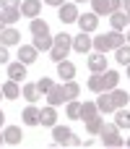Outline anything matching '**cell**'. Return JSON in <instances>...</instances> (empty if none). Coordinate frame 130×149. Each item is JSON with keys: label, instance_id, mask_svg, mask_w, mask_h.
<instances>
[{"label": "cell", "instance_id": "cell-4", "mask_svg": "<svg viewBox=\"0 0 130 149\" xmlns=\"http://www.w3.org/2000/svg\"><path fill=\"white\" fill-rule=\"evenodd\" d=\"M57 16H60L63 24H76L81 13H78V5H76V3H63V5L57 8Z\"/></svg>", "mask_w": 130, "mask_h": 149}, {"label": "cell", "instance_id": "cell-31", "mask_svg": "<svg viewBox=\"0 0 130 149\" xmlns=\"http://www.w3.org/2000/svg\"><path fill=\"white\" fill-rule=\"evenodd\" d=\"M65 113H68V118H70V120H78V118H81V102H76V100H68V107H65Z\"/></svg>", "mask_w": 130, "mask_h": 149}, {"label": "cell", "instance_id": "cell-8", "mask_svg": "<svg viewBox=\"0 0 130 149\" xmlns=\"http://www.w3.org/2000/svg\"><path fill=\"white\" fill-rule=\"evenodd\" d=\"M0 45H21V31L18 29H13V26H5L3 31H0Z\"/></svg>", "mask_w": 130, "mask_h": 149}, {"label": "cell", "instance_id": "cell-27", "mask_svg": "<svg viewBox=\"0 0 130 149\" xmlns=\"http://www.w3.org/2000/svg\"><path fill=\"white\" fill-rule=\"evenodd\" d=\"M63 102H65V100H63V89H60V86L55 84V86H52V89L47 92V105L57 107V105H63Z\"/></svg>", "mask_w": 130, "mask_h": 149}, {"label": "cell", "instance_id": "cell-25", "mask_svg": "<svg viewBox=\"0 0 130 149\" xmlns=\"http://www.w3.org/2000/svg\"><path fill=\"white\" fill-rule=\"evenodd\" d=\"M96 115H99L96 102H83V105H81V120H83V123L91 120V118H96Z\"/></svg>", "mask_w": 130, "mask_h": 149}, {"label": "cell", "instance_id": "cell-26", "mask_svg": "<svg viewBox=\"0 0 130 149\" xmlns=\"http://www.w3.org/2000/svg\"><path fill=\"white\" fill-rule=\"evenodd\" d=\"M21 94H23V100H26V102H36V100L42 97V92H39V86H36V84H26V86L21 89Z\"/></svg>", "mask_w": 130, "mask_h": 149}, {"label": "cell", "instance_id": "cell-47", "mask_svg": "<svg viewBox=\"0 0 130 149\" xmlns=\"http://www.w3.org/2000/svg\"><path fill=\"white\" fill-rule=\"evenodd\" d=\"M128 24H130V13H128Z\"/></svg>", "mask_w": 130, "mask_h": 149}, {"label": "cell", "instance_id": "cell-7", "mask_svg": "<svg viewBox=\"0 0 130 149\" xmlns=\"http://www.w3.org/2000/svg\"><path fill=\"white\" fill-rule=\"evenodd\" d=\"M86 63H89V71H91V73H104V71H107V58H104V52H91Z\"/></svg>", "mask_w": 130, "mask_h": 149}, {"label": "cell", "instance_id": "cell-23", "mask_svg": "<svg viewBox=\"0 0 130 149\" xmlns=\"http://www.w3.org/2000/svg\"><path fill=\"white\" fill-rule=\"evenodd\" d=\"M0 18H3L5 26H8V24H16V21L21 18V10H18V8H0Z\"/></svg>", "mask_w": 130, "mask_h": 149}, {"label": "cell", "instance_id": "cell-49", "mask_svg": "<svg viewBox=\"0 0 130 149\" xmlns=\"http://www.w3.org/2000/svg\"><path fill=\"white\" fill-rule=\"evenodd\" d=\"M128 105H130V100H128Z\"/></svg>", "mask_w": 130, "mask_h": 149}, {"label": "cell", "instance_id": "cell-46", "mask_svg": "<svg viewBox=\"0 0 130 149\" xmlns=\"http://www.w3.org/2000/svg\"><path fill=\"white\" fill-rule=\"evenodd\" d=\"M125 144H128V147H130V139H128V141H125Z\"/></svg>", "mask_w": 130, "mask_h": 149}, {"label": "cell", "instance_id": "cell-9", "mask_svg": "<svg viewBox=\"0 0 130 149\" xmlns=\"http://www.w3.org/2000/svg\"><path fill=\"white\" fill-rule=\"evenodd\" d=\"M76 71H78V68H76V63H70L68 58L57 63V73H60V79H63V81H73V79H76Z\"/></svg>", "mask_w": 130, "mask_h": 149}, {"label": "cell", "instance_id": "cell-5", "mask_svg": "<svg viewBox=\"0 0 130 149\" xmlns=\"http://www.w3.org/2000/svg\"><path fill=\"white\" fill-rule=\"evenodd\" d=\"M55 123H57V110H55L52 105L39 107V126H42V128H52Z\"/></svg>", "mask_w": 130, "mask_h": 149}, {"label": "cell", "instance_id": "cell-22", "mask_svg": "<svg viewBox=\"0 0 130 149\" xmlns=\"http://www.w3.org/2000/svg\"><path fill=\"white\" fill-rule=\"evenodd\" d=\"M102 81H104V92H112V89L117 86V81H120V73L109 68V71H104V73H102Z\"/></svg>", "mask_w": 130, "mask_h": 149}, {"label": "cell", "instance_id": "cell-18", "mask_svg": "<svg viewBox=\"0 0 130 149\" xmlns=\"http://www.w3.org/2000/svg\"><path fill=\"white\" fill-rule=\"evenodd\" d=\"M60 89H63V100H65V102H68V100H78V94H81V86H78L76 81H65Z\"/></svg>", "mask_w": 130, "mask_h": 149}, {"label": "cell", "instance_id": "cell-19", "mask_svg": "<svg viewBox=\"0 0 130 149\" xmlns=\"http://www.w3.org/2000/svg\"><path fill=\"white\" fill-rule=\"evenodd\" d=\"M96 107H99V113H115V105H112L109 92H99V97H96Z\"/></svg>", "mask_w": 130, "mask_h": 149}, {"label": "cell", "instance_id": "cell-24", "mask_svg": "<svg viewBox=\"0 0 130 149\" xmlns=\"http://www.w3.org/2000/svg\"><path fill=\"white\" fill-rule=\"evenodd\" d=\"M0 89H3V97H5V100H16V97L21 94V89H18V81H10V79H8V81H5Z\"/></svg>", "mask_w": 130, "mask_h": 149}, {"label": "cell", "instance_id": "cell-3", "mask_svg": "<svg viewBox=\"0 0 130 149\" xmlns=\"http://www.w3.org/2000/svg\"><path fill=\"white\" fill-rule=\"evenodd\" d=\"M96 16H112L115 10H120V0H89Z\"/></svg>", "mask_w": 130, "mask_h": 149}, {"label": "cell", "instance_id": "cell-17", "mask_svg": "<svg viewBox=\"0 0 130 149\" xmlns=\"http://www.w3.org/2000/svg\"><path fill=\"white\" fill-rule=\"evenodd\" d=\"M109 24H112V31H122L125 24H128V13H125V10H115V13L109 16Z\"/></svg>", "mask_w": 130, "mask_h": 149}, {"label": "cell", "instance_id": "cell-10", "mask_svg": "<svg viewBox=\"0 0 130 149\" xmlns=\"http://www.w3.org/2000/svg\"><path fill=\"white\" fill-rule=\"evenodd\" d=\"M3 141H5V144H21V141H23V131H21V126H5V131H3Z\"/></svg>", "mask_w": 130, "mask_h": 149}, {"label": "cell", "instance_id": "cell-35", "mask_svg": "<svg viewBox=\"0 0 130 149\" xmlns=\"http://www.w3.org/2000/svg\"><path fill=\"white\" fill-rule=\"evenodd\" d=\"M8 63H10V52L5 45H0V65H8Z\"/></svg>", "mask_w": 130, "mask_h": 149}, {"label": "cell", "instance_id": "cell-39", "mask_svg": "<svg viewBox=\"0 0 130 149\" xmlns=\"http://www.w3.org/2000/svg\"><path fill=\"white\" fill-rule=\"evenodd\" d=\"M120 8H125V13H130V0H120Z\"/></svg>", "mask_w": 130, "mask_h": 149}, {"label": "cell", "instance_id": "cell-1", "mask_svg": "<svg viewBox=\"0 0 130 149\" xmlns=\"http://www.w3.org/2000/svg\"><path fill=\"white\" fill-rule=\"evenodd\" d=\"M70 50H73V37H70L68 31H60L57 37H52V50H50V55H52L55 63L65 60Z\"/></svg>", "mask_w": 130, "mask_h": 149}, {"label": "cell", "instance_id": "cell-20", "mask_svg": "<svg viewBox=\"0 0 130 149\" xmlns=\"http://www.w3.org/2000/svg\"><path fill=\"white\" fill-rule=\"evenodd\" d=\"M109 97H112V105H115V110L125 107V105H128V100H130V94H128V92H122V89H117V86L109 92Z\"/></svg>", "mask_w": 130, "mask_h": 149}, {"label": "cell", "instance_id": "cell-36", "mask_svg": "<svg viewBox=\"0 0 130 149\" xmlns=\"http://www.w3.org/2000/svg\"><path fill=\"white\" fill-rule=\"evenodd\" d=\"M0 8H21V0H0Z\"/></svg>", "mask_w": 130, "mask_h": 149}, {"label": "cell", "instance_id": "cell-41", "mask_svg": "<svg viewBox=\"0 0 130 149\" xmlns=\"http://www.w3.org/2000/svg\"><path fill=\"white\" fill-rule=\"evenodd\" d=\"M125 42H128V45H130V29H128V34H125Z\"/></svg>", "mask_w": 130, "mask_h": 149}, {"label": "cell", "instance_id": "cell-45", "mask_svg": "<svg viewBox=\"0 0 130 149\" xmlns=\"http://www.w3.org/2000/svg\"><path fill=\"white\" fill-rule=\"evenodd\" d=\"M0 144H3V134H0Z\"/></svg>", "mask_w": 130, "mask_h": 149}, {"label": "cell", "instance_id": "cell-40", "mask_svg": "<svg viewBox=\"0 0 130 149\" xmlns=\"http://www.w3.org/2000/svg\"><path fill=\"white\" fill-rule=\"evenodd\" d=\"M3 126H5V113L0 110V128H3Z\"/></svg>", "mask_w": 130, "mask_h": 149}, {"label": "cell", "instance_id": "cell-2", "mask_svg": "<svg viewBox=\"0 0 130 149\" xmlns=\"http://www.w3.org/2000/svg\"><path fill=\"white\" fill-rule=\"evenodd\" d=\"M99 136H102L104 147H122V144H125L122 136H120V128H117L115 123H104L102 131H99Z\"/></svg>", "mask_w": 130, "mask_h": 149}, {"label": "cell", "instance_id": "cell-44", "mask_svg": "<svg viewBox=\"0 0 130 149\" xmlns=\"http://www.w3.org/2000/svg\"><path fill=\"white\" fill-rule=\"evenodd\" d=\"M76 3H89V0H76Z\"/></svg>", "mask_w": 130, "mask_h": 149}, {"label": "cell", "instance_id": "cell-42", "mask_svg": "<svg viewBox=\"0 0 130 149\" xmlns=\"http://www.w3.org/2000/svg\"><path fill=\"white\" fill-rule=\"evenodd\" d=\"M3 29H5V24H3V18H0V31H3Z\"/></svg>", "mask_w": 130, "mask_h": 149}, {"label": "cell", "instance_id": "cell-29", "mask_svg": "<svg viewBox=\"0 0 130 149\" xmlns=\"http://www.w3.org/2000/svg\"><path fill=\"white\" fill-rule=\"evenodd\" d=\"M86 86H89L91 92H96V94H99V92H104V81H102V73H91V76H89V81H86Z\"/></svg>", "mask_w": 130, "mask_h": 149}, {"label": "cell", "instance_id": "cell-32", "mask_svg": "<svg viewBox=\"0 0 130 149\" xmlns=\"http://www.w3.org/2000/svg\"><path fill=\"white\" fill-rule=\"evenodd\" d=\"M102 126H104V120L96 115V118H91V120H86V131L91 134V136H99V131H102Z\"/></svg>", "mask_w": 130, "mask_h": 149}, {"label": "cell", "instance_id": "cell-37", "mask_svg": "<svg viewBox=\"0 0 130 149\" xmlns=\"http://www.w3.org/2000/svg\"><path fill=\"white\" fill-rule=\"evenodd\" d=\"M68 147H81V139H78L76 134H70V139H68Z\"/></svg>", "mask_w": 130, "mask_h": 149}, {"label": "cell", "instance_id": "cell-12", "mask_svg": "<svg viewBox=\"0 0 130 149\" xmlns=\"http://www.w3.org/2000/svg\"><path fill=\"white\" fill-rule=\"evenodd\" d=\"M21 118H23L26 126H39V107H36L34 102H29V107H23Z\"/></svg>", "mask_w": 130, "mask_h": 149}, {"label": "cell", "instance_id": "cell-13", "mask_svg": "<svg viewBox=\"0 0 130 149\" xmlns=\"http://www.w3.org/2000/svg\"><path fill=\"white\" fill-rule=\"evenodd\" d=\"M18 10H21V16H29V18H36V16H39V10H42V3H39V0H23Z\"/></svg>", "mask_w": 130, "mask_h": 149}, {"label": "cell", "instance_id": "cell-38", "mask_svg": "<svg viewBox=\"0 0 130 149\" xmlns=\"http://www.w3.org/2000/svg\"><path fill=\"white\" fill-rule=\"evenodd\" d=\"M42 3H47V5H52V8H60L65 0H42Z\"/></svg>", "mask_w": 130, "mask_h": 149}, {"label": "cell", "instance_id": "cell-28", "mask_svg": "<svg viewBox=\"0 0 130 149\" xmlns=\"http://www.w3.org/2000/svg\"><path fill=\"white\" fill-rule=\"evenodd\" d=\"M115 126H117V128H130V113L125 107L115 110Z\"/></svg>", "mask_w": 130, "mask_h": 149}, {"label": "cell", "instance_id": "cell-33", "mask_svg": "<svg viewBox=\"0 0 130 149\" xmlns=\"http://www.w3.org/2000/svg\"><path fill=\"white\" fill-rule=\"evenodd\" d=\"M115 55H117V63H120V65H128V63H130V45L117 47V50H115Z\"/></svg>", "mask_w": 130, "mask_h": 149}, {"label": "cell", "instance_id": "cell-48", "mask_svg": "<svg viewBox=\"0 0 130 149\" xmlns=\"http://www.w3.org/2000/svg\"><path fill=\"white\" fill-rule=\"evenodd\" d=\"M0 97H3V89H0Z\"/></svg>", "mask_w": 130, "mask_h": 149}, {"label": "cell", "instance_id": "cell-43", "mask_svg": "<svg viewBox=\"0 0 130 149\" xmlns=\"http://www.w3.org/2000/svg\"><path fill=\"white\" fill-rule=\"evenodd\" d=\"M128 79H130V63H128Z\"/></svg>", "mask_w": 130, "mask_h": 149}, {"label": "cell", "instance_id": "cell-6", "mask_svg": "<svg viewBox=\"0 0 130 149\" xmlns=\"http://www.w3.org/2000/svg\"><path fill=\"white\" fill-rule=\"evenodd\" d=\"M78 26H81V31H86V34H91V31H96V26H99V16L91 10V13H83V16H78Z\"/></svg>", "mask_w": 130, "mask_h": 149}, {"label": "cell", "instance_id": "cell-14", "mask_svg": "<svg viewBox=\"0 0 130 149\" xmlns=\"http://www.w3.org/2000/svg\"><path fill=\"white\" fill-rule=\"evenodd\" d=\"M73 50H76V52H81V55H83V52H89V50H91V37H89L86 31H81L78 37H73Z\"/></svg>", "mask_w": 130, "mask_h": 149}, {"label": "cell", "instance_id": "cell-15", "mask_svg": "<svg viewBox=\"0 0 130 149\" xmlns=\"http://www.w3.org/2000/svg\"><path fill=\"white\" fill-rule=\"evenodd\" d=\"M8 79L10 81H23L26 79V65L18 60V63H8Z\"/></svg>", "mask_w": 130, "mask_h": 149}, {"label": "cell", "instance_id": "cell-34", "mask_svg": "<svg viewBox=\"0 0 130 149\" xmlns=\"http://www.w3.org/2000/svg\"><path fill=\"white\" fill-rule=\"evenodd\" d=\"M36 86H39V92H42V94H47V92H50V89L55 86V81H52L50 76H42V79L36 81Z\"/></svg>", "mask_w": 130, "mask_h": 149}, {"label": "cell", "instance_id": "cell-30", "mask_svg": "<svg viewBox=\"0 0 130 149\" xmlns=\"http://www.w3.org/2000/svg\"><path fill=\"white\" fill-rule=\"evenodd\" d=\"M31 45L36 47V52H39V50H52V37H50V34L34 37V42H31Z\"/></svg>", "mask_w": 130, "mask_h": 149}, {"label": "cell", "instance_id": "cell-11", "mask_svg": "<svg viewBox=\"0 0 130 149\" xmlns=\"http://www.w3.org/2000/svg\"><path fill=\"white\" fill-rule=\"evenodd\" d=\"M18 60L23 65H31L36 60V47L34 45H18Z\"/></svg>", "mask_w": 130, "mask_h": 149}, {"label": "cell", "instance_id": "cell-16", "mask_svg": "<svg viewBox=\"0 0 130 149\" xmlns=\"http://www.w3.org/2000/svg\"><path fill=\"white\" fill-rule=\"evenodd\" d=\"M70 134H73V131H70L68 126H57V123L52 126V139H55V144H68Z\"/></svg>", "mask_w": 130, "mask_h": 149}, {"label": "cell", "instance_id": "cell-21", "mask_svg": "<svg viewBox=\"0 0 130 149\" xmlns=\"http://www.w3.org/2000/svg\"><path fill=\"white\" fill-rule=\"evenodd\" d=\"M29 29H31V34H34V37H42V34H50V24H47L44 18H31Z\"/></svg>", "mask_w": 130, "mask_h": 149}]
</instances>
